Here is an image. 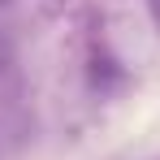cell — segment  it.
Segmentation results:
<instances>
[{
  "instance_id": "2",
  "label": "cell",
  "mask_w": 160,
  "mask_h": 160,
  "mask_svg": "<svg viewBox=\"0 0 160 160\" xmlns=\"http://www.w3.org/2000/svg\"><path fill=\"white\" fill-rule=\"evenodd\" d=\"M0 4H9V0H0Z\"/></svg>"
},
{
  "instance_id": "1",
  "label": "cell",
  "mask_w": 160,
  "mask_h": 160,
  "mask_svg": "<svg viewBox=\"0 0 160 160\" xmlns=\"http://www.w3.org/2000/svg\"><path fill=\"white\" fill-rule=\"evenodd\" d=\"M147 13H152V26L160 30V0H147Z\"/></svg>"
}]
</instances>
